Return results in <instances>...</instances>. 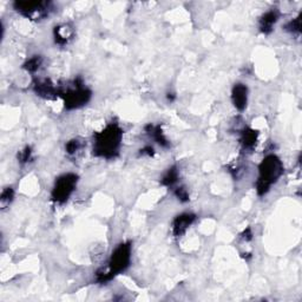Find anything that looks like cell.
Returning a JSON list of instances; mask_svg holds the SVG:
<instances>
[{
  "label": "cell",
  "mask_w": 302,
  "mask_h": 302,
  "mask_svg": "<svg viewBox=\"0 0 302 302\" xmlns=\"http://www.w3.org/2000/svg\"><path fill=\"white\" fill-rule=\"evenodd\" d=\"M123 130L117 123H110L106 128L94 135L93 155L110 159L118 155L122 144Z\"/></svg>",
  "instance_id": "obj_1"
},
{
  "label": "cell",
  "mask_w": 302,
  "mask_h": 302,
  "mask_svg": "<svg viewBox=\"0 0 302 302\" xmlns=\"http://www.w3.org/2000/svg\"><path fill=\"white\" fill-rule=\"evenodd\" d=\"M131 243L123 242L112 251L108 263V269H100L96 274V280L99 283H106L112 280L116 275L121 274L130 266L131 261Z\"/></svg>",
  "instance_id": "obj_2"
},
{
  "label": "cell",
  "mask_w": 302,
  "mask_h": 302,
  "mask_svg": "<svg viewBox=\"0 0 302 302\" xmlns=\"http://www.w3.org/2000/svg\"><path fill=\"white\" fill-rule=\"evenodd\" d=\"M283 174V164L276 155H268L263 158L259 165V178L256 182V191L260 196H263L269 191Z\"/></svg>",
  "instance_id": "obj_3"
},
{
  "label": "cell",
  "mask_w": 302,
  "mask_h": 302,
  "mask_svg": "<svg viewBox=\"0 0 302 302\" xmlns=\"http://www.w3.org/2000/svg\"><path fill=\"white\" fill-rule=\"evenodd\" d=\"M78 183V176L75 174H64L57 178L55 187L52 189L51 198L53 202L63 204L70 198Z\"/></svg>",
  "instance_id": "obj_4"
},
{
  "label": "cell",
  "mask_w": 302,
  "mask_h": 302,
  "mask_svg": "<svg viewBox=\"0 0 302 302\" xmlns=\"http://www.w3.org/2000/svg\"><path fill=\"white\" fill-rule=\"evenodd\" d=\"M83 81L80 79L75 80L74 89L68 90L66 92H61L59 94L64 99L65 108L68 110L78 109L89 102L91 98V91L87 87L83 86Z\"/></svg>",
  "instance_id": "obj_5"
},
{
  "label": "cell",
  "mask_w": 302,
  "mask_h": 302,
  "mask_svg": "<svg viewBox=\"0 0 302 302\" xmlns=\"http://www.w3.org/2000/svg\"><path fill=\"white\" fill-rule=\"evenodd\" d=\"M50 2L46 1H15L13 7L21 15L31 20H40L49 15Z\"/></svg>",
  "instance_id": "obj_6"
},
{
  "label": "cell",
  "mask_w": 302,
  "mask_h": 302,
  "mask_svg": "<svg viewBox=\"0 0 302 302\" xmlns=\"http://www.w3.org/2000/svg\"><path fill=\"white\" fill-rule=\"evenodd\" d=\"M195 220H196V216L191 213H183L181 215H177L172 221V234L176 237L182 236L195 222Z\"/></svg>",
  "instance_id": "obj_7"
},
{
  "label": "cell",
  "mask_w": 302,
  "mask_h": 302,
  "mask_svg": "<svg viewBox=\"0 0 302 302\" xmlns=\"http://www.w3.org/2000/svg\"><path fill=\"white\" fill-rule=\"evenodd\" d=\"M231 100L238 111H243L248 103V87L242 83L235 84L231 90Z\"/></svg>",
  "instance_id": "obj_8"
},
{
  "label": "cell",
  "mask_w": 302,
  "mask_h": 302,
  "mask_svg": "<svg viewBox=\"0 0 302 302\" xmlns=\"http://www.w3.org/2000/svg\"><path fill=\"white\" fill-rule=\"evenodd\" d=\"M34 92H36L38 96L44 97V98L47 99L55 98L57 94H59L58 90L56 89L55 85L49 79L37 80L36 83H34Z\"/></svg>",
  "instance_id": "obj_9"
},
{
  "label": "cell",
  "mask_w": 302,
  "mask_h": 302,
  "mask_svg": "<svg viewBox=\"0 0 302 302\" xmlns=\"http://www.w3.org/2000/svg\"><path fill=\"white\" fill-rule=\"evenodd\" d=\"M279 20V12L276 9H270L260 18L259 28L263 34H269L273 31L274 25Z\"/></svg>",
  "instance_id": "obj_10"
},
{
  "label": "cell",
  "mask_w": 302,
  "mask_h": 302,
  "mask_svg": "<svg viewBox=\"0 0 302 302\" xmlns=\"http://www.w3.org/2000/svg\"><path fill=\"white\" fill-rule=\"evenodd\" d=\"M53 34H55V40L58 45H65L74 37V30L69 25H59L55 27Z\"/></svg>",
  "instance_id": "obj_11"
},
{
  "label": "cell",
  "mask_w": 302,
  "mask_h": 302,
  "mask_svg": "<svg viewBox=\"0 0 302 302\" xmlns=\"http://www.w3.org/2000/svg\"><path fill=\"white\" fill-rule=\"evenodd\" d=\"M257 136H259V132L256 130H253V129H244L243 131H242L241 135V144L242 147H243V149H253L255 147V144H256L257 142Z\"/></svg>",
  "instance_id": "obj_12"
},
{
  "label": "cell",
  "mask_w": 302,
  "mask_h": 302,
  "mask_svg": "<svg viewBox=\"0 0 302 302\" xmlns=\"http://www.w3.org/2000/svg\"><path fill=\"white\" fill-rule=\"evenodd\" d=\"M146 129H147L148 134H149L150 136L159 144V146H162L164 148L169 147V142H168V140H166V137L164 136V134H163L162 128H160L159 125L149 124Z\"/></svg>",
  "instance_id": "obj_13"
},
{
  "label": "cell",
  "mask_w": 302,
  "mask_h": 302,
  "mask_svg": "<svg viewBox=\"0 0 302 302\" xmlns=\"http://www.w3.org/2000/svg\"><path fill=\"white\" fill-rule=\"evenodd\" d=\"M178 181V170L176 166H171L168 171L165 172V175L162 178V184L165 187H172L176 182Z\"/></svg>",
  "instance_id": "obj_14"
},
{
  "label": "cell",
  "mask_w": 302,
  "mask_h": 302,
  "mask_svg": "<svg viewBox=\"0 0 302 302\" xmlns=\"http://www.w3.org/2000/svg\"><path fill=\"white\" fill-rule=\"evenodd\" d=\"M42 57L40 56H34L32 58H30L28 61L25 63L23 65V69H25L27 72H31V74H33V72H36L39 70L40 65H42Z\"/></svg>",
  "instance_id": "obj_15"
},
{
  "label": "cell",
  "mask_w": 302,
  "mask_h": 302,
  "mask_svg": "<svg viewBox=\"0 0 302 302\" xmlns=\"http://www.w3.org/2000/svg\"><path fill=\"white\" fill-rule=\"evenodd\" d=\"M286 31H288L292 34H300L301 33V14H299L297 18L293 19L286 25Z\"/></svg>",
  "instance_id": "obj_16"
},
{
  "label": "cell",
  "mask_w": 302,
  "mask_h": 302,
  "mask_svg": "<svg viewBox=\"0 0 302 302\" xmlns=\"http://www.w3.org/2000/svg\"><path fill=\"white\" fill-rule=\"evenodd\" d=\"M13 197H14L13 189H12V188H5L4 190H2L1 196H0V203H1V207L6 208L7 206H9V203L12 202Z\"/></svg>",
  "instance_id": "obj_17"
},
{
  "label": "cell",
  "mask_w": 302,
  "mask_h": 302,
  "mask_svg": "<svg viewBox=\"0 0 302 302\" xmlns=\"http://www.w3.org/2000/svg\"><path fill=\"white\" fill-rule=\"evenodd\" d=\"M81 143L78 140H71L68 142V144L65 146V150L69 155H75L78 150H80Z\"/></svg>",
  "instance_id": "obj_18"
},
{
  "label": "cell",
  "mask_w": 302,
  "mask_h": 302,
  "mask_svg": "<svg viewBox=\"0 0 302 302\" xmlns=\"http://www.w3.org/2000/svg\"><path fill=\"white\" fill-rule=\"evenodd\" d=\"M31 157H32V150H31L30 147H26L24 150H21L20 152L18 153V160L20 164L27 163L28 160L31 159Z\"/></svg>",
  "instance_id": "obj_19"
},
{
  "label": "cell",
  "mask_w": 302,
  "mask_h": 302,
  "mask_svg": "<svg viewBox=\"0 0 302 302\" xmlns=\"http://www.w3.org/2000/svg\"><path fill=\"white\" fill-rule=\"evenodd\" d=\"M175 195H176V197L181 201V202H188L189 201V194H188L187 189H184L183 187H179L176 189Z\"/></svg>",
  "instance_id": "obj_20"
},
{
  "label": "cell",
  "mask_w": 302,
  "mask_h": 302,
  "mask_svg": "<svg viewBox=\"0 0 302 302\" xmlns=\"http://www.w3.org/2000/svg\"><path fill=\"white\" fill-rule=\"evenodd\" d=\"M242 236H243V238L245 241H250L251 238H253V232H251V229L250 228L245 229V230L243 231V234H242Z\"/></svg>",
  "instance_id": "obj_21"
},
{
  "label": "cell",
  "mask_w": 302,
  "mask_h": 302,
  "mask_svg": "<svg viewBox=\"0 0 302 302\" xmlns=\"http://www.w3.org/2000/svg\"><path fill=\"white\" fill-rule=\"evenodd\" d=\"M141 155H147V156H152L153 155V148L151 147H146L144 149L141 150Z\"/></svg>",
  "instance_id": "obj_22"
}]
</instances>
